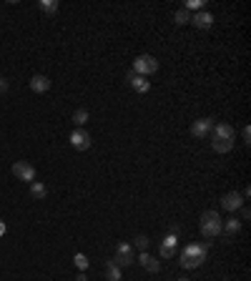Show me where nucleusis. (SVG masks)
<instances>
[{"mask_svg": "<svg viewBox=\"0 0 251 281\" xmlns=\"http://www.w3.org/2000/svg\"><path fill=\"white\" fill-rule=\"evenodd\" d=\"M208 256V246L206 244H188L183 251H181V266L183 269H196L206 261Z\"/></svg>", "mask_w": 251, "mask_h": 281, "instance_id": "f257e3e1", "label": "nucleus"}, {"mask_svg": "<svg viewBox=\"0 0 251 281\" xmlns=\"http://www.w3.org/2000/svg\"><path fill=\"white\" fill-rule=\"evenodd\" d=\"M221 216L216 211H203L201 213V233L206 236V239H216V236H221Z\"/></svg>", "mask_w": 251, "mask_h": 281, "instance_id": "f03ea898", "label": "nucleus"}, {"mask_svg": "<svg viewBox=\"0 0 251 281\" xmlns=\"http://www.w3.org/2000/svg\"><path fill=\"white\" fill-rule=\"evenodd\" d=\"M158 71V60L153 58V55H138L136 60H133V73L136 76H151V73H156Z\"/></svg>", "mask_w": 251, "mask_h": 281, "instance_id": "7ed1b4c3", "label": "nucleus"}, {"mask_svg": "<svg viewBox=\"0 0 251 281\" xmlns=\"http://www.w3.org/2000/svg\"><path fill=\"white\" fill-rule=\"evenodd\" d=\"M113 261L118 264V266H131L133 261H136V254H133V246L131 244H118L116 246V258H113Z\"/></svg>", "mask_w": 251, "mask_h": 281, "instance_id": "20e7f679", "label": "nucleus"}, {"mask_svg": "<svg viewBox=\"0 0 251 281\" xmlns=\"http://www.w3.org/2000/svg\"><path fill=\"white\" fill-rule=\"evenodd\" d=\"M71 146L75 148V151H88L91 146H93V138H91V133L88 131H83V128H75V131L71 133Z\"/></svg>", "mask_w": 251, "mask_h": 281, "instance_id": "39448f33", "label": "nucleus"}, {"mask_svg": "<svg viewBox=\"0 0 251 281\" xmlns=\"http://www.w3.org/2000/svg\"><path fill=\"white\" fill-rule=\"evenodd\" d=\"M13 174H15L20 181H28V183L35 181V168H33L28 161H15V163H13Z\"/></svg>", "mask_w": 251, "mask_h": 281, "instance_id": "423d86ee", "label": "nucleus"}, {"mask_svg": "<svg viewBox=\"0 0 251 281\" xmlns=\"http://www.w3.org/2000/svg\"><path fill=\"white\" fill-rule=\"evenodd\" d=\"M214 131V121L211 118H199L191 123V136L194 138H206V136H211Z\"/></svg>", "mask_w": 251, "mask_h": 281, "instance_id": "0eeeda50", "label": "nucleus"}, {"mask_svg": "<svg viewBox=\"0 0 251 281\" xmlns=\"http://www.w3.org/2000/svg\"><path fill=\"white\" fill-rule=\"evenodd\" d=\"M191 26L199 28V30H208V28L214 26V15L206 13V10H199V13L191 15Z\"/></svg>", "mask_w": 251, "mask_h": 281, "instance_id": "6e6552de", "label": "nucleus"}, {"mask_svg": "<svg viewBox=\"0 0 251 281\" xmlns=\"http://www.w3.org/2000/svg\"><path fill=\"white\" fill-rule=\"evenodd\" d=\"M176 244H178V236H176V233H169V236H166V239L161 241V249H158L161 258H171V256L176 254Z\"/></svg>", "mask_w": 251, "mask_h": 281, "instance_id": "1a4fd4ad", "label": "nucleus"}, {"mask_svg": "<svg viewBox=\"0 0 251 281\" xmlns=\"http://www.w3.org/2000/svg\"><path fill=\"white\" fill-rule=\"evenodd\" d=\"M221 206L226 208V211H231V213H236L241 206H244V199H241V193H236V191H231V193H226V196L221 199Z\"/></svg>", "mask_w": 251, "mask_h": 281, "instance_id": "9d476101", "label": "nucleus"}, {"mask_svg": "<svg viewBox=\"0 0 251 281\" xmlns=\"http://www.w3.org/2000/svg\"><path fill=\"white\" fill-rule=\"evenodd\" d=\"M128 83H131V88H133L136 93H149V91H151V80L143 78V76H136L133 71L128 73Z\"/></svg>", "mask_w": 251, "mask_h": 281, "instance_id": "9b49d317", "label": "nucleus"}, {"mask_svg": "<svg viewBox=\"0 0 251 281\" xmlns=\"http://www.w3.org/2000/svg\"><path fill=\"white\" fill-rule=\"evenodd\" d=\"M239 231H241V221L236 219V216H234V219H228V221H224V224H221V236H224L226 241H231Z\"/></svg>", "mask_w": 251, "mask_h": 281, "instance_id": "f8f14e48", "label": "nucleus"}, {"mask_svg": "<svg viewBox=\"0 0 251 281\" xmlns=\"http://www.w3.org/2000/svg\"><path fill=\"white\" fill-rule=\"evenodd\" d=\"M211 138H224V141H234V128L228 126V123H219V126H214V131H211Z\"/></svg>", "mask_w": 251, "mask_h": 281, "instance_id": "ddd939ff", "label": "nucleus"}, {"mask_svg": "<svg viewBox=\"0 0 251 281\" xmlns=\"http://www.w3.org/2000/svg\"><path fill=\"white\" fill-rule=\"evenodd\" d=\"M138 264H141L146 271H151V274H158V269H161V264L156 261V258H153L151 254H146V251H141V256H138Z\"/></svg>", "mask_w": 251, "mask_h": 281, "instance_id": "4468645a", "label": "nucleus"}, {"mask_svg": "<svg viewBox=\"0 0 251 281\" xmlns=\"http://www.w3.org/2000/svg\"><path fill=\"white\" fill-rule=\"evenodd\" d=\"M30 91H33V93H46V91H50V80H48L46 76H33V78H30Z\"/></svg>", "mask_w": 251, "mask_h": 281, "instance_id": "2eb2a0df", "label": "nucleus"}, {"mask_svg": "<svg viewBox=\"0 0 251 281\" xmlns=\"http://www.w3.org/2000/svg\"><path fill=\"white\" fill-rule=\"evenodd\" d=\"M211 148L216 151V153H228V151L234 148V141H224V138H214V141H211Z\"/></svg>", "mask_w": 251, "mask_h": 281, "instance_id": "dca6fc26", "label": "nucleus"}, {"mask_svg": "<svg viewBox=\"0 0 251 281\" xmlns=\"http://www.w3.org/2000/svg\"><path fill=\"white\" fill-rule=\"evenodd\" d=\"M30 196H33V199H46V196H48V188H46V183L33 181V183H30Z\"/></svg>", "mask_w": 251, "mask_h": 281, "instance_id": "f3484780", "label": "nucleus"}, {"mask_svg": "<svg viewBox=\"0 0 251 281\" xmlns=\"http://www.w3.org/2000/svg\"><path fill=\"white\" fill-rule=\"evenodd\" d=\"M38 8L43 10L46 15H55L60 5H58V0H40V3H38Z\"/></svg>", "mask_w": 251, "mask_h": 281, "instance_id": "a211bd4d", "label": "nucleus"}, {"mask_svg": "<svg viewBox=\"0 0 251 281\" xmlns=\"http://www.w3.org/2000/svg\"><path fill=\"white\" fill-rule=\"evenodd\" d=\"M106 279L108 281H121V266L116 261H108L106 264Z\"/></svg>", "mask_w": 251, "mask_h": 281, "instance_id": "6ab92c4d", "label": "nucleus"}, {"mask_svg": "<svg viewBox=\"0 0 251 281\" xmlns=\"http://www.w3.org/2000/svg\"><path fill=\"white\" fill-rule=\"evenodd\" d=\"M174 20H176V26H186V23H191V13L181 8V10L174 13Z\"/></svg>", "mask_w": 251, "mask_h": 281, "instance_id": "aec40b11", "label": "nucleus"}, {"mask_svg": "<svg viewBox=\"0 0 251 281\" xmlns=\"http://www.w3.org/2000/svg\"><path fill=\"white\" fill-rule=\"evenodd\" d=\"M73 123H75V126L88 123V111H86V108H78V111L73 113Z\"/></svg>", "mask_w": 251, "mask_h": 281, "instance_id": "412c9836", "label": "nucleus"}, {"mask_svg": "<svg viewBox=\"0 0 251 281\" xmlns=\"http://www.w3.org/2000/svg\"><path fill=\"white\" fill-rule=\"evenodd\" d=\"M73 264H75V269L86 271V269H88V256H86V254H75V256H73Z\"/></svg>", "mask_w": 251, "mask_h": 281, "instance_id": "4be33fe9", "label": "nucleus"}, {"mask_svg": "<svg viewBox=\"0 0 251 281\" xmlns=\"http://www.w3.org/2000/svg\"><path fill=\"white\" fill-rule=\"evenodd\" d=\"M201 8H203V0H188L183 10H188V13H191V10H196V13H199Z\"/></svg>", "mask_w": 251, "mask_h": 281, "instance_id": "5701e85b", "label": "nucleus"}, {"mask_svg": "<svg viewBox=\"0 0 251 281\" xmlns=\"http://www.w3.org/2000/svg\"><path fill=\"white\" fill-rule=\"evenodd\" d=\"M149 236H136V249H141V251H146V249H149Z\"/></svg>", "mask_w": 251, "mask_h": 281, "instance_id": "b1692460", "label": "nucleus"}, {"mask_svg": "<svg viewBox=\"0 0 251 281\" xmlns=\"http://www.w3.org/2000/svg\"><path fill=\"white\" fill-rule=\"evenodd\" d=\"M5 91H8V80L0 76V93H5Z\"/></svg>", "mask_w": 251, "mask_h": 281, "instance_id": "393cba45", "label": "nucleus"}, {"mask_svg": "<svg viewBox=\"0 0 251 281\" xmlns=\"http://www.w3.org/2000/svg\"><path fill=\"white\" fill-rule=\"evenodd\" d=\"M244 141H246V143H249V141H251V128H249V126H246V128H244Z\"/></svg>", "mask_w": 251, "mask_h": 281, "instance_id": "a878e982", "label": "nucleus"}, {"mask_svg": "<svg viewBox=\"0 0 251 281\" xmlns=\"http://www.w3.org/2000/svg\"><path fill=\"white\" fill-rule=\"evenodd\" d=\"M241 216H244V219H249V216H251V211H249L246 206H241Z\"/></svg>", "mask_w": 251, "mask_h": 281, "instance_id": "bb28decb", "label": "nucleus"}, {"mask_svg": "<svg viewBox=\"0 0 251 281\" xmlns=\"http://www.w3.org/2000/svg\"><path fill=\"white\" fill-rule=\"evenodd\" d=\"M75 281H88V276H86V274H78V279H75Z\"/></svg>", "mask_w": 251, "mask_h": 281, "instance_id": "cd10ccee", "label": "nucleus"}, {"mask_svg": "<svg viewBox=\"0 0 251 281\" xmlns=\"http://www.w3.org/2000/svg\"><path fill=\"white\" fill-rule=\"evenodd\" d=\"M5 233V221H0V236Z\"/></svg>", "mask_w": 251, "mask_h": 281, "instance_id": "c85d7f7f", "label": "nucleus"}, {"mask_svg": "<svg viewBox=\"0 0 251 281\" xmlns=\"http://www.w3.org/2000/svg\"><path fill=\"white\" fill-rule=\"evenodd\" d=\"M178 281H191V279H178Z\"/></svg>", "mask_w": 251, "mask_h": 281, "instance_id": "c756f323", "label": "nucleus"}]
</instances>
